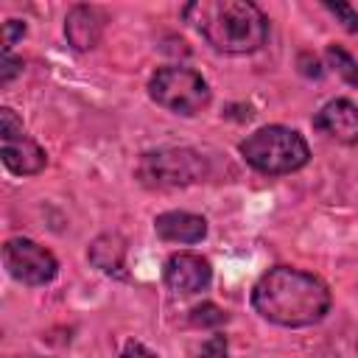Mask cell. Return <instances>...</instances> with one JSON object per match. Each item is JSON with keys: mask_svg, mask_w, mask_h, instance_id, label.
I'll use <instances>...</instances> for the list:
<instances>
[{"mask_svg": "<svg viewBox=\"0 0 358 358\" xmlns=\"http://www.w3.org/2000/svg\"><path fill=\"white\" fill-rule=\"evenodd\" d=\"M252 305L271 324L308 327L322 322L330 310V291L319 277L302 268L274 266L255 282Z\"/></svg>", "mask_w": 358, "mask_h": 358, "instance_id": "obj_1", "label": "cell"}, {"mask_svg": "<svg viewBox=\"0 0 358 358\" xmlns=\"http://www.w3.org/2000/svg\"><path fill=\"white\" fill-rule=\"evenodd\" d=\"M182 17L221 53H255L268 36L266 14L246 0H196Z\"/></svg>", "mask_w": 358, "mask_h": 358, "instance_id": "obj_2", "label": "cell"}, {"mask_svg": "<svg viewBox=\"0 0 358 358\" xmlns=\"http://www.w3.org/2000/svg\"><path fill=\"white\" fill-rule=\"evenodd\" d=\"M241 154L255 171L268 173V176H280V173L299 171L308 162L310 148H308L305 137L294 129L263 126L241 143Z\"/></svg>", "mask_w": 358, "mask_h": 358, "instance_id": "obj_3", "label": "cell"}, {"mask_svg": "<svg viewBox=\"0 0 358 358\" xmlns=\"http://www.w3.org/2000/svg\"><path fill=\"white\" fill-rule=\"evenodd\" d=\"M207 162L193 148H159L148 151L137 162V179L145 187H185L204 179Z\"/></svg>", "mask_w": 358, "mask_h": 358, "instance_id": "obj_4", "label": "cell"}, {"mask_svg": "<svg viewBox=\"0 0 358 358\" xmlns=\"http://www.w3.org/2000/svg\"><path fill=\"white\" fill-rule=\"evenodd\" d=\"M148 95L176 115H196L210 103L207 81L190 67H159L148 81Z\"/></svg>", "mask_w": 358, "mask_h": 358, "instance_id": "obj_5", "label": "cell"}, {"mask_svg": "<svg viewBox=\"0 0 358 358\" xmlns=\"http://www.w3.org/2000/svg\"><path fill=\"white\" fill-rule=\"evenodd\" d=\"M0 151H3L6 168L17 176L39 173L48 162L45 151L22 131V123L17 120L14 109H8V106L0 109Z\"/></svg>", "mask_w": 358, "mask_h": 358, "instance_id": "obj_6", "label": "cell"}, {"mask_svg": "<svg viewBox=\"0 0 358 358\" xmlns=\"http://www.w3.org/2000/svg\"><path fill=\"white\" fill-rule=\"evenodd\" d=\"M3 263L8 274L25 285H45L56 277V257L31 238H11L3 246Z\"/></svg>", "mask_w": 358, "mask_h": 358, "instance_id": "obj_7", "label": "cell"}, {"mask_svg": "<svg viewBox=\"0 0 358 358\" xmlns=\"http://www.w3.org/2000/svg\"><path fill=\"white\" fill-rule=\"evenodd\" d=\"M213 280V268L207 263V257L193 255V252H179L171 255L165 263V282L168 288L179 291V294H196L204 291Z\"/></svg>", "mask_w": 358, "mask_h": 358, "instance_id": "obj_8", "label": "cell"}, {"mask_svg": "<svg viewBox=\"0 0 358 358\" xmlns=\"http://www.w3.org/2000/svg\"><path fill=\"white\" fill-rule=\"evenodd\" d=\"M313 126L319 131H324L327 137H333L336 143H344V145H355L358 143V106L347 98H336V101H327L316 117H313Z\"/></svg>", "mask_w": 358, "mask_h": 358, "instance_id": "obj_9", "label": "cell"}, {"mask_svg": "<svg viewBox=\"0 0 358 358\" xmlns=\"http://www.w3.org/2000/svg\"><path fill=\"white\" fill-rule=\"evenodd\" d=\"M154 229L162 241H173V243H199L207 235V221L201 215L185 213V210H171L157 215Z\"/></svg>", "mask_w": 358, "mask_h": 358, "instance_id": "obj_10", "label": "cell"}, {"mask_svg": "<svg viewBox=\"0 0 358 358\" xmlns=\"http://www.w3.org/2000/svg\"><path fill=\"white\" fill-rule=\"evenodd\" d=\"M64 34L76 50H90L103 34V17L90 6H73L64 20Z\"/></svg>", "mask_w": 358, "mask_h": 358, "instance_id": "obj_11", "label": "cell"}, {"mask_svg": "<svg viewBox=\"0 0 358 358\" xmlns=\"http://www.w3.org/2000/svg\"><path fill=\"white\" fill-rule=\"evenodd\" d=\"M123 255H126V243L120 235H101L90 246V260L106 274L112 271L117 274L123 268Z\"/></svg>", "mask_w": 358, "mask_h": 358, "instance_id": "obj_12", "label": "cell"}, {"mask_svg": "<svg viewBox=\"0 0 358 358\" xmlns=\"http://www.w3.org/2000/svg\"><path fill=\"white\" fill-rule=\"evenodd\" d=\"M327 62H330V67H333L347 84L358 87V62H355L344 48L330 45V48H327Z\"/></svg>", "mask_w": 358, "mask_h": 358, "instance_id": "obj_13", "label": "cell"}, {"mask_svg": "<svg viewBox=\"0 0 358 358\" xmlns=\"http://www.w3.org/2000/svg\"><path fill=\"white\" fill-rule=\"evenodd\" d=\"M224 322H227L224 308H218L213 302H201L190 310V324H196V327H218Z\"/></svg>", "mask_w": 358, "mask_h": 358, "instance_id": "obj_14", "label": "cell"}, {"mask_svg": "<svg viewBox=\"0 0 358 358\" xmlns=\"http://www.w3.org/2000/svg\"><path fill=\"white\" fill-rule=\"evenodd\" d=\"M324 8L330 11V14H336L338 20H341V25L352 34V31H358V14L352 11V6H347V3H324Z\"/></svg>", "mask_w": 358, "mask_h": 358, "instance_id": "obj_15", "label": "cell"}, {"mask_svg": "<svg viewBox=\"0 0 358 358\" xmlns=\"http://www.w3.org/2000/svg\"><path fill=\"white\" fill-rule=\"evenodd\" d=\"M25 36V22H20V20H6L3 22V50L8 53L11 50V45L17 42V39H22Z\"/></svg>", "mask_w": 358, "mask_h": 358, "instance_id": "obj_16", "label": "cell"}, {"mask_svg": "<svg viewBox=\"0 0 358 358\" xmlns=\"http://www.w3.org/2000/svg\"><path fill=\"white\" fill-rule=\"evenodd\" d=\"M17 73H22V59H17L11 53H3V62H0V84H8Z\"/></svg>", "mask_w": 358, "mask_h": 358, "instance_id": "obj_17", "label": "cell"}, {"mask_svg": "<svg viewBox=\"0 0 358 358\" xmlns=\"http://www.w3.org/2000/svg\"><path fill=\"white\" fill-rule=\"evenodd\" d=\"M201 358H227V338L213 336L201 344Z\"/></svg>", "mask_w": 358, "mask_h": 358, "instance_id": "obj_18", "label": "cell"}, {"mask_svg": "<svg viewBox=\"0 0 358 358\" xmlns=\"http://www.w3.org/2000/svg\"><path fill=\"white\" fill-rule=\"evenodd\" d=\"M299 70H302L305 76H310V78H319V76H322V67H319L316 56H310V53H302V56H299Z\"/></svg>", "mask_w": 358, "mask_h": 358, "instance_id": "obj_19", "label": "cell"}, {"mask_svg": "<svg viewBox=\"0 0 358 358\" xmlns=\"http://www.w3.org/2000/svg\"><path fill=\"white\" fill-rule=\"evenodd\" d=\"M120 358H157V355H154L148 347H143V344H137V341H129Z\"/></svg>", "mask_w": 358, "mask_h": 358, "instance_id": "obj_20", "label": "cell"}]
</instances>
